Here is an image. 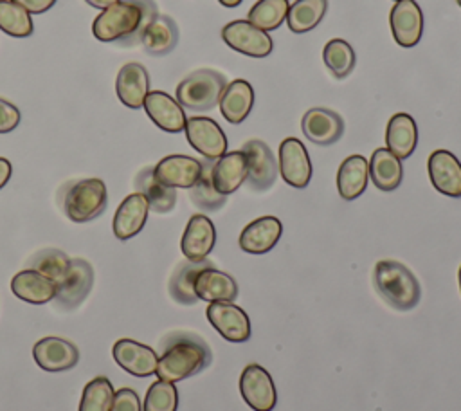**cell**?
Here are the masks:
<instances>
[{"instance_id": "obj_1", "label": "cell", "mask_w": 461, "mask_h": 411, "mask_svg": "<svg viewBox=\"0 0 461 411\" xmlns=\"http://www.w3.org/2000/svg\"><path fill=\"white\" fill-rule=\"evenodd\" d=\"M157 14L153 0H119L97 14L92 32L101 41L133 47L142 41L144 31Z\"/></svg>"}, {"instance_id": "obj_2", "label": "cell", "mask_w": 461, "mask_h": 411, "mask_svg": "<svg viewBox=\"0 0 461 411\" xmlns=\"http://www.w3.org/2000/svg\"><path fill=\"white\" fill-rule=\"evenodd\" d=\"M212 361L211 348L191 332H173L162 341L155 375L160 380L178 382L205 370Z\"/></svg>"}, {"instance_id": "obj_3", "label": "cell", "mask_w": 461, "mask_h": 411, "mask_svg": "<svg viewBox=\"0 0 461 411\" xmlns=\"http://www.w3.org/2000/svg\"><path fill=\"white\" fill-rule=\"evenodd\" d=\"M373 281L378 294L393 308L405 312L418 305L421 288L416 276L400 261L382 260L375 265Z\"/></svg>"}, {"instance_id": "obj_4", "label": "cell", "mask_w": 461, "mask_h": 411, "mask_svg": "<svg viewBox=\"0 0 461 411\" xmlns=\"http://www.w3.org/2000/svg\"><path fill=\"white\" fill-rule=\"evenodd\" d=\"M59 204L67 218L72 222H90L106 209V186L101 178H81L68 182L59 193Z\"/></svg>"}, {"instance_id": "obj_5", "label": "cell", "mask_w": 461, "mask_h": 411, "mask_svg": "<svg viewBox=\"0 0 461 411\" xmlns=\"http://www.w3.org/2000/svg\"><path fill=\"white\" fill-rule=\"evenodd\" d=\"M227 78L212 68H200L185 76L176 87V101L191 112H207L220 103Z\"/></svg>"}, {"instance_id": "obj_6", "label": "cell", "mask_w": 461, "mask_h": 411, "mask_svg": "<svg viewBox=\"0 0 461 411\" xmlns=\"http://www.w3.org/2000/svg\"><path fill=\"white\" fill-rule=\"evenodd\" d=\"M92 285H94L92 265L83 258H74L70 260V265L63 279L58 283V292L54 301L63 310H74L86 299V296L92 290Z\"/></svg>"}, {"instance_id": "obj_7", "label": "cell", "mask_w": 461, "mask_h": 411, "mask_svg": "<svg viewBox=\"0 0 461 411\" xmlns=\"http://www.w3.org/2000/svg\"><path fill=\"white\" fill-rule=\"evenodd\" d=\"M221 38L230 49L250 58H267L274 47L268 32L258 29L249 20L229 22L221 29Z\"/></svg>"}, {"instance_id": "obj_8", "label": "cell", "mask_w": 461, "mask_h": 411, "mask_svg": "<svg viewBox=\"0 0 461 411\" xmlns=\"http://www.w3.org/2000/svg\"><path fill=\"white\" fill-rule=\"evenodd\" d=\"M185 137L187 142L203 157L209 160L220 159L223 153H227V137L220 124L211 117L193 115L185 121Z\"/></svg>"}, {"instance_id": "obj_9", "label": "cell", "mask_w": 461, "mask_h": 411, "mask_svg": "<svg viewBox=\"0 0 461 411\" xmlns=\"http://www.w3.org/2000/svg\"><path fill=\"white\" fill-rule=\"evenodd\" d=\"M241 151L247 157V184L254 191H267L277 178V162L267 142L250 139Z\"/></svg>"}, {"instance_id": "obj_10", "label": "cell", "mask_w": 461, "mask_h": 411, "mask_svg": "<svg viewBox=\"0 0 461 411\" xmlns=\"http://www.w3.org/2000/svg\"><path fill=\"white\" fill-rule=\"evenodd\" d=\"M240 393L254 411H272L277 402L270 373L259 364H247L240 377Z\"/></svg>"}, {"instance_id": "obj_11", "label": "cell", "mask_w": 461, "mask_h": 411, "mask_svg": "<svg viewBox=\"0 0 461 411\" xmlns=\"http://www.w3.org/2000/svg\"><path fill=\"white\" fill-rule=\"evenodd\" d=\"M205 315L212 324V328L223 339L230 342H245L250 339V321L243 308L232 303L216 301V303H209Z\"/></svg>"}, {"instance_id": "obj_12", "label": "cell", "mask_w": 461, "mask_h": 411, "mask_svg": "<svg viewBox=\"0 0 461 411\" xmlns=\"http://www.w3.org/2000/svg\"><path fill=\"white\" fill-rule=\"evenodd\" d=\"M283 180L297 189H303L310 184L312 178V162L304 144L295 137H286L279 144V164Z\"/></svg>"}, {"instance_id": "obj_13", "label": "cell", "mask_w": 461, "mask_h": 411, "mask_svg": "<svg viewBox=\"0 0 461 411\" xmlns=\"http://www.w3.org/2000/svg\"><path fill=\"white\" fill-rule=\"evenodd\" d=\"M112 355H113V361L119 364V368H122L130 375L149 377L157 371L158 355L149 346L137 342L135 339L122 337L115 341L112 348Z\"/></svg>"}, {"instance_id": "obj_14", "label": "cell", "mask_w": 461, "mask_h": 411, "mask_svg": "<svg viewBox=\"0 0 461 411\" xmlns=\"http://www.w3.org/2000/svg\"><path fill=\"white\" fill-rule=\"evenodd\" d=\"M391 32L398 45L414 47L423 34V13L416 0H398L389 14Z\"/></svg>"}, {"instance_id": "obj_15", "label": "cell", "mask_w": 461, "mask_h": 411, "mask_svg": "<svg viewBox=\"0 0 461 411\" xmlns=\"http://www.w3.org/2000/svg\"><path fill=\"white\" fill-rule=\"evenodd\" d=\"M36 364L45 371L72 370L79 361V350L74 342L61 337H43L32 348Z\"/></svg>"}, {"instance_id": "obj_16", "label": "cell", "mask_w": 461, "mask_h": 411, "mask_svg": "<svg viewBox=\"0 0 461 411\" xmlns=\"http://www.w3.org/2000/svg\"><path fill=\"white\" fill-rule=\"evenodd\" d=\"M429 177L432 186L447 196L461 198V162L448 150H436L430 153Z\"/></svg>"}, {"instance_id": "obj_17", "label": "cell", "mask_w": 461, "mask_h": 411, "mask_svg": "<svg viewBox=\"0 0 461 411\" xmlns=\"http://www.w3.org/2000/svg\"><path fill=\"white\" fill-rule=\"evenodd\" d=\"M304 137L319 146H330L337 142L344 133L342 117L328 108H310L301 121Z\"/></svg>"}, {"instance_id": "obj_18", "label": "cell", "mask_w": 461, "mask_h": 411, "mask_svg": "<svg viewBox=\"0 0 461 411\" xmlns=\"http://www.w3.org/2000/svg\"><path fill=\"white\" fill-rule=\"evenodd\" d=\"M153 173L169 187L189 189L202 173V160L189 155H167L153 166Z\"/></svg>"}, {"instance_id": "obj_19", "label": "cell", "mask_w": 461, "mask_h": 411, "mask_svg": "<svg viewBox=\"0 0 461 411\" xmlns=\"http://www.w3.org/2000/svg\"><path fill=\"white\" fill-rule=\"evenodd\" d=\"M216 242L214 224L205 215H193L182 234L180 249L189 261H203Z\"/></svg>"}, {"instance_id": "obj_20", "label": "cell", "mask_w": 461, "mask_h": 411, "mask_svg": "<svg viewBox=\"0 0 461 411\" xmlns=\"http://www.w3.org/2000/svg\"><path fill=\"white\" fill-rule=\"evenodd\" d=\"M142 106H144L148 117L160 130L169 132V133H178V132H182L185 128L187 117L184 114V108L169 94L160 92V90L148 92Z\"/></svg>"}, {"instance_id": "obj_21", "label": "cell", "mask_w": 461, "mask_h": 411, "mask_svg": "<svg viewBox=\"0 0 461 411\" xmlns=\"http://www.w3.org/2000/svg\"><path fill=\"white\" fill-rule=\"evenodd\" d=\"M283 234V224L276 216H261L245 225L240 234V249L249 254H265L276 247Z\"/></svg>"}, {"instance_id": "obj_22", "label": "cell", "mask_w": 461, "mask_h": 411, "mask_svg": "<svg viewBox=\"0 0 461 411\" xmlns=\"http://www.w3.org/2000/svg\"><path fill=\"white\" fill-rule=\"evenodd\" d=\"M115 92L121 103L128 108H140L149 92V76L144 65L135 61L122 65L115 79Z\"/></svg>"}, {"instance_id": "obj_23", "label": "cell", "mask_w": 461, "mask_h": 411, "mask_svg": "<svg viewBox=\"0 0 461 411\" xmlns=\"http://www.w3.org/2000/svg\"><path fill=\"white\" fill-rule=\"evenodd\" d=\"M148 213H149V206L144 195L140 193L128 195L113 215L112 227H113L115 238L130 240L135 234H139L148 220Z\"/></svg>"}, {"instance_id": "obj_24", "label": "cell", "mask_w": 461, "mask_h": 411, "mask_svg": "<svg viewBox=\"0 0 461 411\" xmlns=\"http://www.w3.org/2000/svg\"><path fill=\"white\" fill-rule=\"evenodd\" d=\"M11 290L22 301H27L32 305H43L56 297L58 283L38 270L23 269L13 276Z\"/></svg>"}, {"instance_id": "obj_25", "label": "cell", "mask_w": 461, "mask_h": 411, "mask_svg": "<svg viewBox=\"0 0 461 411\" xmlns=\"http://www.w3.org/2000/svg\"><path fill=\"white\" fill-rule=\"evenodd\" d=\"M194 294L198 299L207 303H232L238 297V283L234 281L232 276L211 265L198 272L194 279Z\"/></svg>"}, {"instance_id": "obj_26", "label": "cell", "mask_w": 461, "mask_h": 411, "mask_svg": "<svg viewBox=\"0 0 461 411\" xmlns=\"http://www.w3.org/2000/svg\"><path fill=\"white\" fill-rule=\"evenodd\" d=\"M220 110L221 115L230 124L243 123L254 105V90L252 85L245 79H234L225 85L221 96H220Z\"/></svg>"}, {"instance_id": "obj_27", "label": "cell", "mask_w": 461, "mask_h": 411, "mask_svg": "<svg viewBox=\"0 0 461 411\" xmlns=\"http://www.w3.org/2000/svg\"><path fill=\"white\" fill-rule=\"evenodd\" d=\"M247 180V157L240 151L223 153L212 162V182L221 195L234 193Z\"/></svg>"}, {"instance_id": "obj_28", "label": "cell", "mask_w": 461, "mask_h": 411, "mask_svg": "<svg viewBox=\"0 0 461 411\" xmlns=\"http://www.w3.org/2000/svg\"><path fill=\"white\" fill-rule=\"evenodd\" d=\"M369 180V162L362 155H349L342 160L337 171V189L340 198L355 200L358 198Z\"/></svg>"}, {"instance_id": "obj_29", "label": "cell", "mask_w": 461, "mask_h": 411, "mask_svg": "<svg viewBox=\"0 0 461 411\" xmlns=\"http://www.w3.org/2000/svg\"><path fill=\"white\" fill-rule=\"evenodd\" d=\"M385 142L387 150L394 153L400 160L411 157L418 142V128L414 119L405 112L394 114L387 123Z\"/></svg>"}, {"instance_id": "obj_30", "label": "cell", "mask_w": 461, "mask_h": 411, "mask_svg": "<svg viewBox=\"0 0 461 411\" xmlns=\"http://www.w3.org/2000/svg\"><path fill=\"white\" fill-rule=\"evenodd\" d=\"M135 189L137 193L144 195L148 200V206L155 213H169L176 204V191L175 187H169L162 184L155 173L153 168L148 166L140 169L135 177Z\"/></svg>"}, {"instance_id": "obj_31", "label": "cell", "mask_w": 461, "mask_h": 411, "mask_svg": "<svg viewBox=\"0 0 461 411\" xmlns=\"http://www.w3.org/2000/svg\"><path fill=\"white\" fill-rule=\"evenodd\" d=\"M142 47L149 56H166L178 43V27L167 14H157L142 36Z\"/></svg>"}, {"instance_id": "obj_32", "label": "cell", "mask_w": 461, "mask_h": 411, "mask_svg": "<svg viewBox=\"0 0 461 411\" xmlns=\"http://www.w3.org/2000/svg\"><path fill=\"white\" fill-rule=\"evenodd\" d=\"M402 160L387 148H378L369 159V178L380 191H393L402 184Z\"/></svg>"}, {"instance_id": "obj_33", "label": "cell", "mask_w": 461, "mask_h": 411, "mask_svg": "<svg viewBox=\"0 0 461 411\" xmlns=\"http://www.w3.org/2000/svg\"><path fill=\"white\" fill-rule=\"evenodd\" d=\"M209 260L203 261H182L176 265L171 279H169V294L180 305H194L198 301L194 294V279L198 272L205 267H211Z\"/></svg>"}, {"instance_id": "obj_34", "label": "cell", "mask_w": 461, "mask_h": 411, "mask_svg": "<svg viewBox=\"0 0 461 411\" xmlns=\"http://www.w3.org/2000/svg\"><path fill=\"white\" fill-rule=\"evenodd\" d=\"M328 11V0H294L286 13V25L292 32L303 34L315 29Z\"/></svg>"}, {"instance_id": "obj_35", "label": "cell", "mask_w": 461, "mask_h": 411, "mask_svg": "<svg viewBox=\"0 0 461 411\" xmlns=\"http://www.w3.org/2000/svg\"><path fill=\"white\" fill-rule=\"evenodd\" d=\"M212 162L214 160H209V159L202 160V173H200L198 180L194 182V186L189 187L191 202L202 211H218L227 200V195H221L214 187Z\"/></svg>"}, {"instance_id": "obj_36", "label": "cell", "mask_w": 461, "mask_h": 411, "mask_svg": "<svg viewBox=\"0 0 461 411\" xmlns=\"http://www.w3.org/2000/svg\"><path fill=\"white\" fill-rule=\"evenodd\" d=\"M322 61L333 78L344 79L355 68L357 56L346 40L331 38L322 49Z\"/></svg>"}, {"instance_id": "obj_37", "label": "cell", "mask_w": 461, "mask_h": 411, "mask_svg": "<svg viewBox=\"0 0 461 411\" xmlns=\"http://www.w3.org/2000/svg\"><path fill=\"white\" fill-rule=\"evenodd\" d=\"M288 7V0H258L250 7L247 20L258 29L268 32L277 29L286 20Z\"/></svg>"}, {"instance_id": "obj_38", "label": "cell", "mask_w": 461, "mask_h": 411, "mask_svg": "<svg viewBox=\"0 0 461 411\" xmlns=\"http://www.w3.org/2000/svg\"><path fill=\"white\" fill-rule=\"evenodd\" d=\"M0 29L14 38H27L34 31L31 14L11 0H0Z\"/></svg>"}, {"instance_id": "obj_39", "label": "cell", "mask_w": 461, "mask_h": 411, "mask_svg": "<svg viewBox=\"0 0 461 411\" xmlns=\"http://www.w3.org/2000/svg\"><path fill=\"white\" fill-rule=\"evenodd\" d=\"M70 265V258L59 249H41L32 254L27 261V267L32 270L41 272L43 276L50 278L52 281L59 283Z\"/></svg>"}, {"instance_id": "obj_40", "label": "cell", "mask_w": 461, "mask_h": 411, "mask_svg": "<svg viewBox=\"0 0 461 411\" xmlns=\"http://www.w3.org/2000/svg\"><path fill=\"white\" fill-rule=\"evenodd\" d=\"M113 393V386L106 377L92 379L83 389L79 411H110Z\"/></svg>"}, {"instance_id": "obj_41", "label": "cell", "mask_w": 461, "mask_h": 411, "mask_svg": "<svg viewBox=\"0 0 461 411\" xmlns=\"http://www.w3.org/2000/svg\"><path fill=\"white\" fill-rule=\"evenodd\" d=\"M176 407H178V391L175 388V382L158 379L149 386L144 398L142 411H176Z\"/></svg>"}, {"instance_id": "obj_42", "label": "cell", "mask_w": 461, "mask_h": 411, "mask_svg": "<svg viewBox=\"0 0 461 411\" xmlns=\"http://www.w3.org/2000/svg\"><path fill=\"white\" fill-rule=\"evenodd\" d=\"M110 411H142L139 395L130 388H121L113 393Z\"/></svg>"}, {"instance_id": "obj_43", "label": "cell", "mask_w": 461, "mask_h": 411, "mask_svg": "<svg viewBox=\"0 0 461 411\" xmlns=\"http://www.w3.org/2000/svg\"><path fill=\"white\" fill-rule=\"evenodd\" d=\"M20 123V110L9 103L7 99L0 97V133L13 132Z\"/></svg>"}, {"instance_id": "obj_44", "label": "cell", "mask_w": 461, "mask_h": 411, "mask_svg": "<svg viewBox=\"0 0 461 411\" xmlns=\"http://www.w3.org/2000/svg\"><path fill=\"white\" fill-rule=\"evenodd\" d=\"M18 5H22L29 14H41L47 13L58 0H11Z\"/></svg>"}, {"instance_id": "obj_45", "label": "cell", "mask_w": 461, "mask_h": 411, "mask_svg": "<svg viewBox=\"0 0 461 411\" xmlns=\"http://www.w3.org/2000/svg\"><path fill=\"white\" fill-rule=\"evenodd\" d=\"M11 173H13V166L7 159L0 157V189L9 182L11 178Z\"/></svg>"}, {"instance_id": "obj_46", "label": "cell", "mask_w": 461, "mask_h": 411, "mask_svg": "<svg viewBox=\"0 0 461 411\" xmlns=\"http://www.w3.org/2000/svg\"><path fill=\"white\" fill-rule=\"evenodd\" d=\"M86 4H90L92 7H97V9H106V7H110L112 4H115V2H119V0H85Z\"/></svg>"}, {"instance_id": "obj_47", "label": "cell", "mask_w": 461, "mask_h": 411, "mask_svg": "<svg viewBox=\"0 0 461 411\" xmlns=\"http://www.w3.org/2000/svg\"><path fill=\"white\" fill-rule=\"evenodd\" d=\"M223 7H236V5H240L243 0H218Z\"/></svg>"}, {"instance_id": "obj_48", "label": "cell", "mask_w": 461, "mask_h": 411, "mask_svg": "<svg viewBox=\"0 0 461 411\" xmlns=\"http://www.w3.org/2000/svg\"><path fill=\"white\" fill-rule=\"evenodd\" d=\"M459 290H461V267H459Z\"/></svg>"}, {"instance_id": "obj_49", "label": "cell", "mask_w": 461, "mask_h": 411, "mask_svg": "<svg viewBox=\"0 0 461 411\" xmlns=\"http://www.w3.org/2000/svg\"><path fill=\"white\" fill-rule=\"evenodd\" d=\"M456 2H457V5H459V7H461V0H456Z\"/></svg>"}, {"instance_id": "obj_50", "label": "cell", "mask_w": 461, "mask_h": 411, "mask_svg": "<svg viewBox=\"0 0 461 411\" xmlns=\"http://www.w3.org/2000/svg\"><path fill=\"white\" fill-rule=\"evenodd\" d=\"M394 2H398V0H394Z\"/></svg>"}]
</instances>
